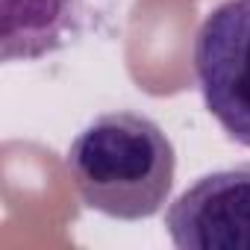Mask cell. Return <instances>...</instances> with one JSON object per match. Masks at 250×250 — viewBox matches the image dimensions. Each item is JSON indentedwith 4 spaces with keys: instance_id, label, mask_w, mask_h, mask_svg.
I'll use <instances>...</instances> for the list:
<instances>
[{
    "instance_id": "6da1fadb",
    "label": "cell",
    "mask_w": 250,
    "mask_h": 250,
    "mask_svg": "<svg viewBox=\"0 0 250 250\" xmlns=\"http://www.w3.org/2000/svg\"><path fill=\"white\" fill-rule=\"evenodd\" d=\"M65 165L88 209L115 221H145L171 197L177 153L153 118L118 109L94 118L71 142Z\"/></svg>"
},
{
    "instance_id": "7a4b0ae2",
    "label": "cell",
    "mask_w": 250,
    "mask_h": 250,
    "mask_svg": "<svg viewBox=\"0 0 250 250\" xmlns=\"http://www.w3.org/2000/svg\"><path fill=\"white\" fill-rule=\"evenodd\" d=\"M194 74L209 115L250 147V0H224L194 39Z\"/></svg>"
},
{
    "instance_id": "3957f363",
    "label": "cell",
    "mask_w": 250,
    "mask_h": 250,
    "mask_svg": "<svg viewBox=\"0 0 250 250\" xmlns=\"http://www.w3.org/2000/svg\"><path fill=\"white\" fill-rule=\"evenodd\" d=\"M180 250H250V162L212 171L165 212Z\"/></svg>"
},
{
    "instance_id": "277c9868",
    "label": "cell",
    "mask_w": 250,
    "mask_h": 250,
    "mask_svg": "<svg viewBox=\"0 0 250 250\" xmlns=\"http://www.w3.org/2000/svg\"><path fill=\"white\" fill-rule=\"evenodd\" d=\"M85 21V0H3V62H33L68 47Z\"/></svg>"
}]
</instances>
